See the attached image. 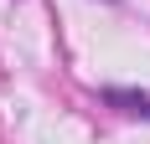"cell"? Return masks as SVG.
Masks as SVG:
<instances>
[{"mask_svg":"<svg viewBox=\"0 0 150 144\" xmlns=\"http://www.w3.org/2000/svg\"><path fill=\"white\" fill-rule=\"evenodd\" d=\"M98 98L109 108H119L129 118H150V93H135V87H98Z\"/></svg>","mask_w":150,"mask_h":144,"instance_id":"obj_1","label":"cell"}]
</instances>
